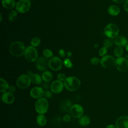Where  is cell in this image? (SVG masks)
<instances>
[{
    "mask_svg": "<svg viewBox=\"0 0 128 128\" xmlns=\"http://www.w3.org/2000/svg\"><path fill=\"white\" fill-rule=\"evenodd\" d=\"M70 116L69 114H66L64 116L62 120L64 122H69L70 120Z\"/></svg>",
    "mask_w": 128,
    "mask_h": 128,
    "instance_id": "obj_36",
    "label": "cell"
},
{
    "mask_svg": "<svg viewBox=\"0 0 128 128\" xmlns=\"http://www.w3.org/2000/svg\"><path fill=\"white\" fill-rule=\"evenodd\" d=\"M31 82L30 78L28 75L22 74L20 76L17 78L16 84L18 88L25 89L30 86Z\"/></svg>",
    "mask_w": 128,
    "mask_h": 128,
    "instance_id": "obj_6",
    "label": "cell"
},
{
    "mask_svg": "<svg viewBox=\"0 0 128 128\" xmlns=\"http://www.w3.org/2000/svg\"><path fill=\"white\" fill-rule=\"evenodd\" d=\"M44 96L46 98H50L52 97V94L50 91L48 90H46L44 92Z\"/></svg>",
    "mask_w": 128,
    "mask_h": 128,
    "instance_id": "obj_35",
    "label": "cell"
},
{
    "mask_svg": "<svg viewBox=\"0 0 128 128\" xmlns=\"http://www.w3.org/2000/svg\"><path fill=\"white\" fill-rule=\"evenodd\" d=\"M58 53L60 56L62 58H64L65 56V52L63 49H60L58 51Z\"/></svg>",
    "mask_w": 128,
    "mask_h": 128,
    "instance_id": "obj_38",
    "label": "cell"
},
{
    "mask_svg": "<svg viewBox=\"0 0 128 128\" xmlns=\"http://www.w3.org/2000/svg\"><path fill=\"white\" fill-rule=\"evenodd\" d=\"M8 92H12V93L14 92H16V90L15 86H9V88H8Z\"/></svg>",
    "mask_w": 128,
    "mask_h": 128,
    "instance_id": "obj_37",
    "label": "cell"
},
{
    "mask_svg": "<svg viewBox=\"0 0 128 128\" xmlns=\"http://www.w3.org/2000/svg\"><path fill=\"white\" fill-rule=\"evenodd\" d=\"M118 26L113 23L108 24L106 26L104 30L105 35L110 38H114L118 36L119 34Z\"/></svg>",
    "mask_w": 128,
    "mask_h": 128,
    "instance_id": "obj_4",
    "label": "cell"
},
{
    "mask_svg": "<svg viewBox=\"0 0 128 128\" xmlns=\"http://www.w3.org/2000/svg\"><path fill=\"white\" fill-rule=\"evenodd\" d=\"M78 124L82 126H86L90 123V118L87 116H82L78 118Z\"/></svg>",
    "mask_w": 128,
    "mask_h": 128,
    "instance_id": "obj_21",
    "label": "cell"
},
{
    "mask_svg": "<svg viewBox=\"0 0 128 128\" xmlns=\"http://www.w3.org/2000/svg\"><path fill=\"white\" fill-rule=\"evenodd\" d=\"M2 3L3 7L8 10H12L16 6L14 0H2Z\"/></svg>",
    "mask_w": 128,
    "mask_h": 128,
    "instance_id": "obj_19",
    "label": "cell"
},
{
    "mask_svg": "<svg viewBox=\"0 0 128 128\" xmlns=\"http://www.w3.org/2000/svg\"><path fill=\"white\" fill-rule=\"evenodd\" d=\"M123 54V50L122 47L117 46L114 50V54L117 58H119L122 56Z\"/></svg>",
    "mask_w": 128,
    "mask_h": 128,
    "instance_id": "obj_27",
    "label": "cell"
},
{
    "mask_svg": "<svg viewBox=\"0 0 128 128\" xmlns=\"http://www.w3.org/2000/svg\"><path fill=\"white\" fill-rule=\"evenodd\" d=\"M116 126L117 128H128V116L119 117L116 120Z\"/></svg>",
    "mask_w": 128,
    "mask_h": 128,
    "instance_id": "obj_16",
    "label": "cell"
},
{
    "mask_svg": "<svg viewBox=\"0 0 128 128\" xmlns=\"http://www.w3.org/2000/svg\"><path fill=\"white\" fill-rule=\"evenodd\" d=\"M116 4H121L124 3V2H125L126 1V0H112Z\"/></svg>",
    "mask_w": 128,
    "mask_h": 128,
    "instance_id": "obj_40",
    "label": "cell"
},
{
    "mask_svg": "<svg viewBox=\"0 0 128 128\" xmlns=\"http://www.w3.org/2000/svg\"><path fill=\"white\" fill-rule=\"evenodd\" d=\"M65 88L70 91L74 92L78 90L80 86V80L75 76H68L64 82Z\"/></svg>",
    "mask_w": 128,
    "mask_h": 128,
    "instance_id": "obj_1",
    "label": "cell"
},
{
    "mask_svg": "<svg viewBox=\"0 0 128 128\" xmlns=\"http://www.w3.org/2000/svg\"><path fill=\"white\" fill-rule=\"evenodd\" d=\"M31 4L29 0H20L16 4V10L20 13H25L30 8Z\"/></svg>",
    "mask_w": 128,
    "mask_h": 128,
    "instance_id": "obj_8",
    "label": "cell"
},
{
    "mask_svg": "<svg viewBox=\"0 0 128 128\" xmlns=\"http://www.w3.org/2000/svg\"><path fill=\"white\" fill-rule=\"evenodd\" d=\"M126 50L128 52V44L126 46Z\"/></svg>",
    "mask_w": 128,
    "mask_h": 128,
    "instance_id": "obj_44",
    "label": "cell"
},
{
    "mask_svg": "<svg viewBox=\"0 0 128 128\" xmlns=\"http://www.w3.org/2000/svg\"><path fill=\"white\" fill-rule=\"evenodd\" d=\"M106 128H117L116 127V126L114 124H110V125H108Z\"/></svg>",
    "mask_w": 128,
    "mask_h": 128,
    "instance_id": "obj_42",
    "label": "cell"
},
{
    "mask_svg": "<svg viewBox=\"0 0 128 128\" xmlns=\"http://www.w3.org/2000/svg\"><path fill=\"white\" fill-rule=\"evenodd\" d=\"M31 44L32 46L34 47H37L38 46L40 43V40L39 38L38 37H34L32 40H31Z\"/></svg>",
    "mask_w": 128,
    "mask_h": 128,
    "instance_id": "obj_28",
    "label": "cell"
},
{
    "mask_svg": "<svg viewBox=\"0 0 128 128\" xmlns=\"http://www.w3.org/2000/svg\"><path fill=\"white\" fill-rule=\"evenodd\" d=\"M114 58L110 55H106L100 60L101 66L104 68H110L115 64Z\"/></svg>",
    "mask_w": 128,
    "mask_h": 128,
    "instance_id": "obj_11",
    "label": "cell"
},
{
    "mask_svg": "<svg viewBox=\"0 0 128 128\" xmlns=\"http://www.w3.org/2000/svg\"><path fill=\"white\" fill-rule=\"evenodd\" d=\"M108 12L110 15L112 16H116L120 14V9L118 6L113 4L108 7Z\"/></svg>",
    "mask_w": 128,
    "mask_h": 128,
    "instance_id": "obj_20",
    "label": "cell"
},
{
    "mask_svg": "<svg viewBox=\"0 0 128 128\" xmlns=\"http://www.w3.org/2000/svg\"><path fill=\"white\" fill-rule=\"evenodd\" d=\"M64 84L62 82L59 80L54 81L50 86V90L54 94H59L64 89Z\"/></svg>",
    "mask_w": 128,
    "mask_h": 128,
    "instance_id": "obj_13",
    "label": "cell"
},
{
    "mask_svg": "<svg viewBox=\"0 0 128 128\" xmlns=\"http://www.w3.org/2000/svg\"><path fill=\"white\" fill-rule=\"evenodd\" d=\"M1 98L2 101L6 104H12L14 102L15 100L14 95L12 92H4Z\"/></svg>",
    "mask_w": 128,
    "mask_h": 128,
    "instance_id": "obj_15",
    "label": "cell"
},
{
    "mask_svg": "<svg viewBox=\"0 0 128 128\" xmlns=\"http://www.w3.org/2000/svg\"><path fill=\"white\" fill-rule=\"evenodd\" d=\"M0 92H6L7 90H8L9 88V85L8 82L3 78H0Z\"/></svg>",
    "mask_w": 128,
    "mask_h": 128,
    "instance_id": "obj_23",
    "label": "cell"
},
{
    "mask_svg": "<svg viewBox=\"0 0 128 128\" xmlns=\"http://www.w3.org/2000/svg\"><path fill=\"white\" fill-rule=\"evenodd\" d=\"M64 64L66 68H71L73 66L71 60L68 58H66L64 59Z\"/></svg>",
    "mask_w": 128,
    "mask_h": 128,
    "instance_id": "obj_31",
    "label": "cell"
},
{
    "mask_svg": "<svg viewBox=\"0 0 128 128\" xmlns=\"http://www.w3.org/2000/svg\"><path fill=\"white\" fill-rule=\"evenodd\" d=\"M2 21V14H0V22Z\"/></svg>",
    "mask_w": 128,
    "mask_h": 128,
    "instance_id": "obj_45",
    "label": "cell"
},
{
    "mask_svg": "<svg viewBox=\"0 0 128 128\" xmlns=\"http://www.w3.org/2000/svg\"><path fill=\"white\" fill-rule=\"evenodd\" d=\"M114 65L116 68L120 72H125L128 70V60L124 57L117 58Z\"/></svg>",
    "mask_w": 128,
    "mask_h": 128,
    "instance_id": "obj_7",
    "label": "cell"
},
{
    "mask_svg": "<svg viewBox=\"0 0 128 128\" xmlns=\"http://www.w3.org/2000/svg\"><path fill=\"white\" fill-rule=\"evenodd\" d=\"M49 60L45 57H40L37 59L36 62V68L40 71L45 70L47 69L48 66Z\"/></svg>",
    "mask_w": 128,
    "mask_h": 128,
    "instance_id": "obj_12",
    "label": "cell"
},
{
    "mask_svg": "<svg viewBox=\"0 0 128 128\" xmlns=\"http://www.w3.org/2000/svg\"><path fill=\"white\" fill-rule=\"evenodd\" d=\"M17 16H18V14H17L16 10H12L8 14V20L10 22H12L16 19Z\"/></svg>",
    "mask_w": 128,
    "mask_h": 128,
    "instance_id": "obj_25",
    "label": "cell"
},
{
    "mask_svg": "<svg viewBox=\"0 0 128 128\" xmlns=\"http://www.w3.org/2000/svg\"><path fill=\"white\" fill-rule=\"evenodd\" d=\"M36 123L40 126H43L46 123V117L44 114H38L36 117Z\"/></svg>",
    "mask_w": 128,
    "mask_h": 128,
    "instance_id": "obj_22",
    "label": "cell"
},
{
    "mask_svg": "<svg viewBox=\"0 0 128 128\" xmlns=\"http://www.w3.org/2000/svg\"><path fill=\"white\" fill-rule=\"evenodd\" d=\"M42 78L46 82H49L52 79V74L49 71H44L42 74Z\"/></svg>",
    "mask_w": 128,
    "mask_h": 128,
    "instance_id": "obj_24",
    "label": "cell"
},
{
    "mask_svg": "<svg viewBox=\"0 0 128 128\" xmlns=\"http://www.w3.org/2000/svg\"><path fill=\"white\" fill-rule=\"evenodd\" d=\"M67 56H68V57L71 56H72V53H71V52H67Z\"/></svg>",
    "mask_w": 128,
    "mask_h": 128,
    "instance_id": "obj_43",
    "label": "cell"
},
{
    "mask_svg": "<svg viewBox=\"0 0 128 128\" xmlns=\"http://www.w3.org/2000/svg\"><path fill=\"white\" fill-rule=\"evenodd\" d=\"M44 91L42 88L40 86H35L32 88L30 92V96L36 99H39L42 98L44 95Z\"/></svg>",
    "mask_w": 128,
    "mask_h": 128,
    "instance_id": "obj_14",
    "label": "cell"
},
{
    "mask_svg": "<svg viewBox=\"0 0 128 128\" xmlns=\"http://www.w3.org/2000/svg\"><path fill=\"white\" fill-rule=\"evenodd\" d=\"M90 62L93 65H96L100 62V60L96 57H93L90 59Z\"/></svg>",
    "mask_w": 128,
    "mask_h": 128,
    "instance_id": "obj_33",
    "label": "cell"
},
{
    "mask_svg": "<svg viewBox=\"0 0 128 128\" xmlns=\"http://www.w3.org/2000/svg\"><path fill=\"white\" fill-rule=\"evenodd\" d=\"M48 102L45 98H42L35 102V110L39 114H46L48 108Z\"/></svg>",
    "mask_w": 128,
    "mask_h": 128,
    "instance_id": "obj_3",
    "label": "cell"
},
{
    "mask_svg": "<svg viewBox=\"0 0 128 128\" xmlns=\"http://www.w3.org/2000/svg\"><path fill=\"white\" fill-rule=\"evenodd\" d=\"M26 48L24 44L20 41H16L12 42L10 47V54L16 57H18L24 54Z\"/></svg>",
    "mask_w": 128,
    "mask_h": 128,
    "instance_id": "obj_2",
    "label": "cell"
},
{
    "mask_svg": "<svg viewBox=\"0 0 128 128\" xmlns=\"http://www.w3.org/2000/svg\"><path fill=\"white\" fill-rule=\"evenodd\" d=\"M126 60H128V54L126 55Z\"/></svg>",
    "mask_w": 128,
    "mask_h": 128,
    "instance_id": "obj_46",
    "label": "cell"
},
{
    "mask_svg": "<svg viewBox=\"0 0 128 128\" xmlns=\"http://www.w3.org/2000/svg\"><path fill=\"white\" fill-rule=\"evenodd\" d=\"M46 82L43 85H42V87H43V88H44V89H47V88H49V86H50L49 84H48V83H46Z\"/></svg>",
    "mask_w": 128,
    "mask_h": 128,
    "instance_id": "obj_41",
    "label": "cell"
},
{
    "mask_svg": "<svg viewBox=\"0 0 128 128\" xmlns=\"http://www.w3.org/2000/svg\"><path fill=\"white\" fill-rule=\"evenodd\" d=\"M70 112V115L73 118H79L83 116L84 108L79 104H74L72 106Z\"/></svg>",
    "mask_w": 128,
    "mask_h": 128,
    "instance_id": "obj_10",
    "label": "cell"
},
{
    "mask_svg": "<svg viewBox=\"0 0 128 128\" xmlns=\"http://www.w3.org/2000/svg\"><path fill=\"white\" fill-rule=\"evenodd\" d=\"M113 44L112 41L110 38H107L105 40L104 42V46L106 47V48H109L112 46Z\"/></svg>",
    "mask_w": 128,
    "mask_h": 128,
    "instance_id": "obj_30",
    "label": "cell"
},
{
    "mask_svg": "<svg viewBox=\"0 0 128 128\" xmlns=\"http://www.w3.org/2000/svg\"><path fill=\"white\" fill-rule=\"evenodd\" d=\"M114 42L118 46H126L128 44V40L123 36H118L114 38Z\"/></svg>",
    "mask_w": 128,
    "mask_h": 128,
    "instance_id": "obj_18",
    "label": "cell"
},
{
    "mask_svg": "<svg viewBox=\"0 0 128 128\" xmlns=\"http://www.w3.org/2000/svg\"><path fill=\"white\" fill-rule=\"evenodd\" d=\"M28 76L30 77L31 81L32 83L36 84H39L42 82V77L38 74H33L31 71L28 72Z\"/></svg>",
    "mask_w": 128,
    "mask_h": 128,
    "instance_id": "obj_17",
    "label": "cell"
},
{
    "mask_svg": "<svg viewBox=\"0 0 128 128\" xmlns=\"http://www.w3.org/2000/svg\"><path fill=\"white\" fill-rule=\"evenodd\" d=\"M48 66L51 70L58 71L62 68V62L60 58L58 56H54L49 60Z\"/></svg>",
    "mask_w": 128,
    "mask_h": 128,
    "instance_id": "obj_9",
    "label": "cell"
},
{
    "mask_svg": "<svg viewBox=\"0 0 128 128\" xmlns=\"http://www.w3.org/2000/svg\"><path fill=\"white\" fill-rule=\"evenodd\" d=\"M71 103L69 100H66L64 102V104H62V108L66 112H68V110H70V108L72 107Z\"/></svg>",
    "mask_w": 128,
    "mask_h": 128,
    "instance_id": "obj_26",
    "label": "cell"
},
{
    "mask_svg": "<svg viewBox=\"0 0 128 128\" xmlns=\"http://www.w3.org/2000/svg\"><path fill=\"white\" fill-rule=\"evenodd\" d=\"M43 54L45 58H50L52 56L53 52L50 49H45L43 51Z\"/></svg>",
    "mask_w": 128,
    "mask_h": 128,
    "instance_id": "obj_29",
    "label": "cell"
},
{
    "mask_svg": "<svg viewBox=\"0 0 128 128\" xmlns=\"http://www.w3.org/2000/svg\"><path fill=\"white\" fill-rule=\"evenodd\" d=\"M57 78H58V80H59L61 82H64L66 78V76L65 74L63 73H60L58 74Z\"/></svg>",
    "mask_w": 128,
    "mask_h": 128,
    "instance_id": "obj_34",
    "label": "cell"
},
{
    "mask_svg": "<svg viewBox=\"0 0 128 128\" xmlns=\"http://www.w3.org/2000/svg\"><path fill=\"white\" fill-rule=\"evenodd\" d=\"M24 56L28 62H34L38 59V52L33 46H29L26 48Z\"/></svg>",
    "mask_w": 128,
    "mask_h": 128,
    "instance_id": "obj_5",
    "label": "cell"
},
{
    "mask_svg": "<svg viewBox=\"0 0 128 128\" xmlns=\"http://www.w3.org/2000/svg\"><path fill=\"white\" fill-rule=\"evenodd\" d=\"M124 8L125 11L128 12V0H126L124 5Z\"/></svg>",
    "mask_w": 128,
    "mask_h": 128,
    "instance_id": "obj_39",
    "label": "cell"
},
{
    "mask_svg": "<svg viewBox=\"0 0 128 128\" xmlns=\"http://www.w3.org/2000/svg\"><path fill=\"white\" fill-rule=\"evenodd\" d=\"M108 48H106V47L105 46H103L102 47V48H100V50H99V51H98V54H99V56H106V54L108 52V50H107Z\"/></svg>",
    "mask_w": 128,
    "mask_h": 128,
    "instance_id": "obj_32",
    "label": "cell"
}]
</instances>
